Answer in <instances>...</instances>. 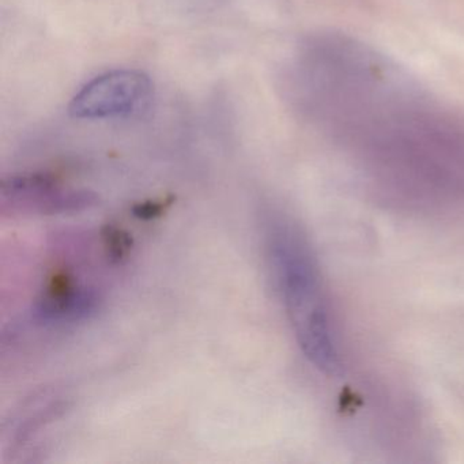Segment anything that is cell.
<instances>
[{
	"label": "cell",
	"instance_id": "obj_1",
	"mask_svg": "<svg viewBox=\"0 0 464 464\" xmlns=\"http://www.w3.org/2000/svg\"><path fill=\"white\" fill-rule=\"evenodd\" d=\"M380 188L425 205L464 202V121L425 100L352 154Z\"/></svg>",
	"mask_w": 464,
	"mask_h": 464
},
{
	"label": "cell",
	"instance_id": "obj_2",
	"mask_svg": "<svg viewBox=\"0 0 464 464\" xmlns=\"http://www.w3.org/2000/svg\"><path fill=\"white\" fill-rule=\"evenodd\" d=\"M274 276L298 346L324 374L341 368L338 343L324 284L308 241L292 225L279 222L270 236Z\"/></svg>",
	"mask_w": 464,
	"mask_h": 464
},
{
	"label": "cell",
	"instance_id": "obj_3",
	"mask_svg": "<svg viewBox=\"0 0 464 464\" xmlns=\"http://www.w3.org/2000/svg\"><path fill=\"white\" fill-rule=\"evenodd\" d=\"M153 97L150 77L140 70H112L85 83L72 97L69 113L78 121L127 118L142 112Z\"/></svg>",
	"mask_w": 464,
	"mask_h": 464
},
{
	"label": "cell",
	"instance_id": "obj_4",
	"mask_svg": "<svg viewBox=\"0 0 464 464\" xmlns=\"http://www.w3.org/2000/svg\"><path fill=\"white\" fill-rule=\"evenodd\" d=\"M2 206L39 214L81 211L96 205L93 192L63 189L58 179L48 173H26L5 179L0 186Z\"/></svg>",
	"mask_w": 464,
	"mask_h": 464
},
{
	"label": "cell",
	"instance_id": "obj_5",
	"mask_svg": "<svg viewBox=\"0 0 464 464\" xmlns=\"http://www.w3.org/2000/svg\"><path fill=\"white\" fill-rule=\"evenodd\" d=\"M99 297L93 290L81 287L67 274H56L37 306V314L47 322H74L93 314Z\"/></svg>",
	"mask_w": 464,
	"mask_h": 464
},
{
	"label": "cell",
	"instance_id": "obj_6",
	"mask_svg": "<svg viewBox=\"0 0 464 464\" xmlns=\"http://www.w3.org/2000/svg\"><path fill=\"white\" fill-rule=\"evenodd\" d=\"M102 241H104V248L107 251L108 259L111 262L121 263L127 259L130 252H131L134 241L131 236L116 227V225H107L102 230Z\"/></svg>",
	"mask_w": 464,
	"mask_h": 464
},
{
	"label": "cell",
	"instance_id": "obj_7",
	"mask_svg": "<svg viewBox=\"0 0 464 464\" xmlns=\"http://www.w3.org/2000/svg\"><path fill=\"white\" fill-rule=\"evenodd\" d=\"M169 205L170 202H168V200H165V202H162V200H149V202L138 203L137 206H134L132 213L137 218L149 221V219H154L161 216Z\"/></svg>",
	"mask_w": 464,
	"mask_h": 464
}]
</instances>
